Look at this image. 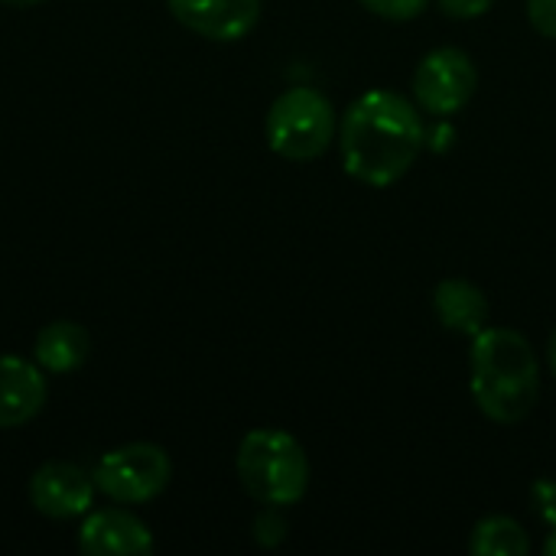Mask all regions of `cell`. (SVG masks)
Here are the masks:
<instances>
[{"mask_svg": "<svg viewBox=\"0 0 556 556\" xmlns=\"http://www.w3.org/2000/svg\"><path fill=\"white\" fill-rule=\"evenodd\" d=\"M7 7H36V3H46V0H0Z\"/></svg>", "mask_w": 556, "mask_h": 556, "instance_id": "ffe728a7", "label": "cell"}, {"mask_svg": "<svg viewBox=\"0 0 556 556\" xmlns=\"http://www.w3.org/2000/svg\"><path fill=\"white\" fill-rule=\"evenodd\" d=\"M420 108L391 88H371L352 101L339 124L342 166L365 186H394L424 153Z\"/></svg>", "mask_w": 556, "mask_h": 556, "instance_id": "6da1fadb", "label": "cell"}, {"mask_svg": "<svg viewBox=\"0 0 556 556\" xmlns=\"http://www.w3.org/2000/svg\"><path fill=\"white\" fill-rule=\"evenodd\" d=\"M531 502L541 515V521L554 525L556 528V482H538L531 492Z\"/></svg>", "mask_w": 556, "mask_h": 556, "instance_id": "ac0fdd59", "label": "cell"}, {"mask_svg": "<svg viewBox=\"0 0 556 556\" xmlns=\"http://www.w3.org/2000/svg\"><path fill=\"white\" fill-rule=\"evenodd\" d=\"M46 407V375L20 355H0V430L26 427Z\"/></svg>", "mask_w": 556, "mask_h": 556, "instance_id": "30bf717a", "label": "cell"}, {"mask_svg": "<svg viewBox=\"0 0 556 556\" xmlns=\"http://www.w3.org/2000/svg\"><path fill=\"white\" fill-rule=\"evenodd\" d=\"M94 476L75 463H42L29 479V502L52 521H72L94 505Z\"/></svg>", "mask_w": 556, "mask_h": 556, "instance_id": "52a82bcc", "label": "cell"}, {"mask_svg": "<svg viewBox=\"0 0 556 556\" xmlns=\"http://www.w3.org/2000/svg\"><path fill=\"white\" fill-rule=\"evenodd\" d=\"M283 534H287V525L277 518V508H267V511L254 521V538H257L264 547L280 544V541H283Z\"/></svg>", "mask_w": 556, "mask_h": 556, "instance_id": "2e32d148", "label": "cell"}, {"mask_svg": "<svg viewBox=\"0 0 556 556\" xmlns=\"http://www.w3.org/2000/svg\"><path fill=\"white\" fill-rule=\"evenodd\" d=\"M469 388L492 424L515 427L528 420L541 397V365L531 342L515 329L485 326L472 336Z\"/></svg>", "mask_w": 556, "mask_h": 556, "instance_id": "7a4b0ae2", "label": "cell"}, {"mask_svg": "<svg viewBox=\"0 0 556 556\" xmlns=\"http://www.w3.org/2000/svg\"><path fill=\"white\" fill-rule=\"evenodd\" d=\"M547 362H551V368H554L556 375V329L554 336H551V345H547Z\"/></svg>", "mask_w": 556, "mask_h": 556, "instance_id": "d6986e66", "label": "cell"}, {"mask_svg": "<svg viewBox=\"0 0 556 556\" xmlns=\"http://www.w3.org/2000/svg\"><path fill=\"white\" fill-rule=\"evenodd\" d=\"M469 551L476 556H525L531 554V538L515 518L492 515L472 528Z\"/></svg>", "mask_w": 556, "mask_h": 556, "instance_id": "4fadbf2b", "label": "cell"}, {"mask_svg": "<svg viewBox=\"0 0 556 556\" xmlns=\"http://www.w3.org/2000/svg\"><path fill=\"white\" fill-rule=\"evenodd\" d=\"M544 554L556 556V528L551 531V538H547V544H544Z\"/></svg>", "mask_w": 556, "mask_h": 556, "instance_id": "44dd1931", "label": "cell"}, {"mask_svg": "<svg viewBox=\"0 0 556 556\" xmlns=\"http://www.w3.org/2000/svg\"><path fill=\"white\" fill-rule=\"evenodd\" d=\"M241 489L267 505V508H290L303 502L309 489V459L296 437L277 427L251 430L235 459Z\"/></svg>", "mask_w": 556, "mask_h": 556, "instance_id": "3957f363", "label": "cell"}, {"mask_svg": "<svg viewBox=\"0 0 556 556\" xmlns=\"http://www.w3.org/2000/svg\"><path fill=\"white\" fill-rule=\"evenodd\" d=\"M169 13L212 42H238L261 20V0H166Z\"/></svg>", "mask_w": 556, "mask_h": 556, "instance_id": "ba28073f", "label": "cell"}, {"mask_svg": "<svg viewBox=\"0 0 556 556\" xmlns=\"http://www.w3.org/2000/svg\"><path fill=\"white\" fill-rule=\"evenodd\" d=\"M336 130H339V121H336L332 101L309 85L287 88L270 104L267 121H264L270 150L290 163H309L323 156L329 143L336 140Z\"/></svg>", "mask_w": 556, "mask_h": 556, "instance_id": "277c9868", "label": "cell"}, {"mask_svg": "<svg viewBox=\"0 0 556 556\" xmlns=\"http://www.w3.org/2000/svg\"><path fill=\"white\" fill-rule=\"evenodd\" d=\"M479 88V68L472 55L459 46H440L427 52L414 72L417 108L437 117L459 114Z\"/></svg>", "mask_w": 556, "mask_h": 556, "instance_id": "8992f818", "label": "cell"}, {"mask_svg": "<svg viewBox=\"0 0 556 556\" xmlns=\"http://www.w3.org/2000/svg\"><path fill=\"white\" fill-rule=\"evenodd\" d=\"M440 10L453 20H476V16H485L495 0H437Z\"/></svg>", "mask_w": 556, "mask_h": 556, "instance_id": "e0dca14e", "label": "cell"}, {"mask_svg": "<svg viewBox=\"0 0 556 556\" xmlns=\"http://www.w3.org/2000/svg\"><path fill=\"white\" fill-rule=\"evenodd\" d=\"M433 313L443 329L472 339L489 326V296L476 283L450 277L433 290Z\"/></svg>", "mask_w": 556, "mask_h": 556, "instance_id": "8fae6325", "label": "cell"}, {"mask_svg": "<svg viewBox=\"0 0 556 556\" xmlns=\"http://www.w3.org/2000/svg\"><path fill=\"white\" fill-rule=\"evenodd\" d=\"M91 476L104 498L117 505H143L169 485L173 463L156 443H127L104 453Z\"/></svg>", "mask_w": 556, "mask_h": 556, "instance_id": "5b68a950", "label": "cell"}, {"mask_svg": "<svg viewBox=\"0 0 556 556\" xmlns=\"http://www.w3.org/2000/svg\"><path fill=\"white\" fill-rule=\"evenodd\" d=\"M88 352H91L88 332L78 323H68V319L42 326L39 336H36V345H33L36 365L42 371H49V375H72V371H78L85 365Z\"/></svg>", "mask_w": 556, "mask_h": 556, "instance_id": "7c38bea8", "label": "cell"}, {"mask_svg": "<svg viewBox=\"0 0 556 556\" xmlns=\"http://www.w3.org/2000/svg\"><path fill=\"white\" fill-rule=\"evenodd\" d=\"M365 10H371L375 16L394 20V23H407L414 16H420L427 10V0H358Z\"/></svg>", "mask_w": 556, "mask_h": 556, "instance_id": "5bb4252c", "label": "cell"}, {"mask_svg": "<svg viewBox=\"0 0 556 556\" xmlns=\"http://www.w3.org/2000/svg\"><path fill=\"white\" fill-rule=\"evenodd\" d=\"M78 551L88 556H140L153 551L147 525L124 508L88 511L78 531Z\"/></svg>", "mask_w": 556, "mask_h": 556, "instance_id": "9c48e42d", "label": "cell"}, {"mask_svg": "<svg viewBox=\"0 0 556 556\" xmlns=\"http://www.w3.org/2000/svg\"><path fill=\"white\" fill-rule=\"evenodd\" d=\"M528 20L541 36L556 39V0H528Z\"/></svg>", "mask_w": 556, "mask_h": 556, "instance_id": "9a60e30c", "label": "cell"}]
</instances>
